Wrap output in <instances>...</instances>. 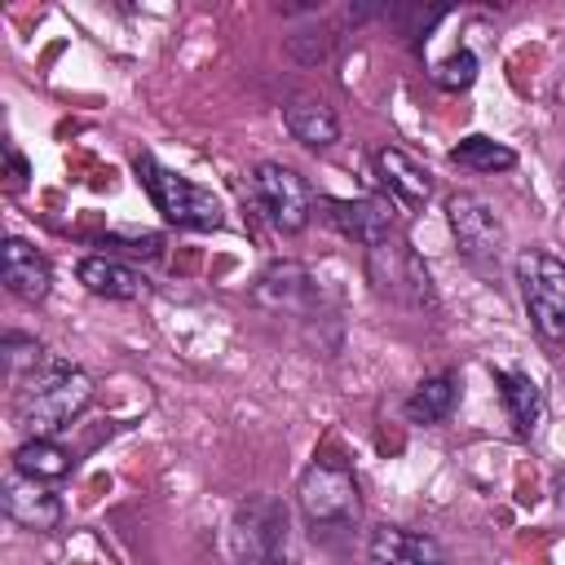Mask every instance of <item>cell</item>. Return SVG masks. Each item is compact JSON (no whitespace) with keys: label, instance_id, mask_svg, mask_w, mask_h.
Masks as SVG:
<instances>
[{"label":"cell","instance_id":"3957f363","mask_svg":"<svg viewBox=\"0 0 565 565\" xmlns=\"http://www.w3.org/2000/svg\"><path fill=\"white\" fill-rule=\"evenodd\" d=\"M516 282L534 331L547 344H565V260L543 247H525L516 256Z\"/></svg>","mask_w":565,"mask_h":565},{"label":"cell","instance_id":"e0dca14e","mask_svg":"<svg viewBox=\"0 0 565 565\" xmlns=\"http://www.w3.org/2000/svg\"><path fill=\"white\" fill-rule=\"evenodd\" d=\"M455 397H459V380L450 371L441 375H428L411 397H406V419L411 424H437L455 411Z\"/></svg>","mask_w":565,"mask_h":565},{"label":"cell","instance_id":"7c38bea8","mask_svg":"<svg viewBox=\"0 0 565 565\" xmlns=\"http://www.w3.org/2000/svg\"><path fill=\"white\" fill-rule=\"evenodd\" d=\"M0 278L13 296L22 300H44L49 287H53V269L49 260L26 243V238H4L0 247Z\"/></svg>","mask_w":565,"mask_h":565},{"label":"cell","instance_id":"5bb4252c","mask_svg":"<svg viewBox=\"0 0 565 565\" xmlns=\"http://www.w3.org/2000/svg\"><path fill=\"white\" fill-rule=\"evenodd\" d=\"M375 172H380V181L388 185V194H393L397 203H406V207H424L428 194H433V177H428L406 150H397V146H380V150H375Z\"/></svg>","mask_w":565,"mask_h":565},{"label":"cell","instance_id":"ffe728a7","mask_svg":"<svg viewBox=\"0 0 565 565\" xmlns=\"http://www.w3.org/2000/svg\"><path fill=\"white\" fill-rule=\"evenodd\" d=\"M433 79H437L441 88H450V93H455V88H468V84L477 79V57H472L468 49H459V53H450L446 62L433 66Z\"/></svg>","mask_w":565,"mask_h":565},{"label":"cell","instance_id":"9c48e42d","mask_svg":"<svg viewBox=\"0 0 565 565\" xmlns=\"http://www.w3.org/2000/svg\"><path fill=\"white\" fill-rule=\"evenodd\" d=\"M0 494H4V512L9 521H18L22 530H35V534H49L62 525V499L53 490H44V481L9 468L4 481H0Z\"/></svg>","mask_w":565,"mask_h":565},{"label":"cell","instance_id":"ac0fdd59","mask_svg":"<svg viewBox=\"0 0 565 565\" xmlns=\"http://www.w3.org/2000/svg\"><path fill=\"white\" fill-rule=\"evenodd\" d=\"M494 380H499V397H503L516 433H530L539 424V406H543L539 402V384L530 375H521V371H499Z\"/></svg>","mask_w":565,"mask_h":565},{"label":"cell","instance_id":"5b68a950","mask_svg":"<svg viewBox=\"0 0 565 565\" xmlns=\"http://www.w3.org/2000/svg\"><path fill=\"white\" fill-rule=\"evenodd\" d=\"M296 499H300V512L313 525H349V521H358V508H362L353 472L340 468V463H327V459H313L300 472Z\"/></svg>","mask_w":565,"mask_h":565},{"label":"cell","instance_id":"30bf717a","mask_svg":"<svg viewBox=\"0 0 565 565\" xmlns=\"http://www.w3.org/2000/svg\"><path fill=\"white\" fill-rule=\"evenodd\" d=\"M327 216H331V225L344 238H353L362 247L388 243L393 238V225H397L393 203H384V199H327Z\"/></svg>","mask_w":565,"mask_h":565},{"label":"cell","instance_id":"8fae6325","mask_svg":"<svg viewBox=\"0 0 565 565\" xmlns=\"http://www.w3.org/2000/svg\"><path fill=\"white\" fill-rule=\"evenodd\" d=\"M371 565H446V552L433 534L402 530V525H375L366 539Z\"/></svg>","mask_w":565,"mask_h":565},{"label":"cell","instance_id":"44dd1931","mask_svg":"<svg viewBox=\"0 0 565 565\" xmlns=\"http://www.w3.org/2000/svg\"><path fill=\"white\" fill-rule=\"evenodd\" d=\"M4 353H9V366H13V371H18L22 362H26V366H35V362L44 358V353H40V344H35V340H22V335H4Z\"/></svg>","mask_w":565,"mask_h":565},{"label":"cell","instance_id":"8992f818","mask_svg":"<svg viewBox=\"0 0 565 565\" xmlns=\"http://www.w3.org/2000/svg\"><path fill=\"white\" fill-rule=\"evenodd\" d=\"M252 199L269 216V225L282 234H300L313 216V194H309L305 177L282 168V163H256L252 168Z\"/></svg>","mask_w":565,"mask_h":565},{"label":"cell","instance_id":"4fadbf2b","mask_svg":"<svg viewBox=\"0 0 565 565\" xmlns=\"http://www.w3.org/2000/svg\"><path fill=\"white\" fill-rule=\"evenodd\" d=\"M75 278H79L93 296H106V300H141V296L150 291V282H146L132 265H124V260H115V256H84V260L75 265Z\"/></svg>","mask_w":565,"mask_h":565},{"label":"cell","instance_id":"ba28073f","mask_svg":"<svg viewBox=\"0 0 565 565\" xmlns=\"http://www.w3.org/2000/svg\"><path fill=\"white\" fill-rule=\"evenodd\" d=\"M366 269H371L375 287H380L384 296H397V300H406V305H424V300H433L428 269L415 260V252H411L406 243H393V238H388V243L371 247Z\"/></svg>","mask_w":565,"mask_h":565},{"label":"cell","instance_id":"d6986e66","mask_svg":"<svg viewBox=\"0 0 565 565\" xmlns=\"http://www.w3.org/2000/svg\"><path fill=\"white\" fill-rule=\"evenodd\" d=\"M450 159L459 163V168H468V172H508V168H516V150H508L503 141H494V137H463L455 150H450Z\"/></svg>","mask_w":565,"mask_h":565},{"label":"cell","instance_id":"9a60e30c","mask_svg":"<svg viewBox=\"0 0 565 565\" xmlns=\"http://www.w3.org/2000/svg\"><path fill=\"white\" fill-rule=\"evenodd\" d=\"M282 119H287V132H291L300 146H309V150H327V146L340 137L335 110H331L327 102H318V97H291L287 110H282Z\"/></svg>","mask_w":565,"mask_h":565},{"label":"cell","instance_id":"277c9868","mask_svg":"<svg viewBox=\"0 0 565 565\" xmlns=\"http://www.w3.org/2000/svg\"><path fill=\"white\" fill-rule=\"evenodd\" d=\"M137 177L141 185L150 190L154 207L163 212V221L172 225H185V230H216L221 225V199L194 181H185L181 172L163 168L154 154H137Z\"/></svg>","mask_w":565,"mask_h":565},{"label":"cell","instance_id":"603a6c76","mask_svg":"<svg viewBox=\"0 0 565 565\" xmlns=\"http://www.w3.org/2000/svg\"><path fill=\"white\" fill-rule=\"evenodd\" d=\"M556 503H561V508H565V472H561V477H556Z\"/></svg>","mask_w":565,"mask_h":565},{"label":"cell","instance_id":"52a82bcc","mask_svg":"<svg viewBox=\"0 0 565 565\" xmlns=\"http://www.w3.org/2000/svg\"><path fill=\"white\" fill-rule=\"evenodd\" d=\"M446 221H450V234L459 238V247L472 256V260H494L503 252V221L494 216V207L481 199V194H450L446 199Z\"/></svg>","mask_w":565,"mask_h":565},{"label":"cell","instance_id":"6da1fadb","mask_svg":"<svg viewBox=\"0 0 565 565\" xmlns=\"http://www.w3.org/2000/svg\"><path fill=\"white\" fill-rule=\"evenodd\" d=\"M93 402V380L62 362V358H40L18 393V428L26 437H57L71 428Z\"/></svg>","mask_w":565,"mask_h":565},{"label":"cell","instance_id":"2e32d148","mask_svg":"<svg viewBox=\"0 0 565 565\" xmlns=\"http://www.w3.org/2000/svg\"><path fill=\"white\" fill-rule=\"evenodd\" d=\"M13 468L26 472V477H35V481H57V477H66V472L75 468V459H71V450L57 446L53 437H26V441L13 450Z\"/></svg>","mask_w":565,"mask_h":565},{"label":"cell","instance_id":"7a4b0ae2","mask_svg":"<svg viewBox=\"0 0 565 565\" xmlns=\"http://www.w3.org/2000/svg\"><path fill=\"white\" fill-rule=\"evenodd\" d=\"M291 543L287 503L274 494H252L230 516V552L238 565H278Z\"/></svg>","mask_w":565,"mask_h":565},{"label":"cell","instance_id":"7402d4cb","mask_svg":"<svg viewBox=\"0 0 565 565\" xmlns=\"http://www.w3.org/2000/svg\"><path fill=\"white\" fill-rule=\"evenodd\" d=\"M9 168H13V185H22V177H26V163H22V154L9 146Z\"/></svg>","mask_w":565,"mask_h":565}]
</instances>
